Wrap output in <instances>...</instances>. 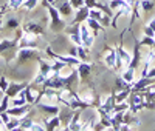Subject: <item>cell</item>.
I'll return each instance as SVG.
<instances>
[{
    "label": "cell",
    "mask_w": 155,
    "mask_h": 131,
    "mask_svg": "<svg viewBox=\"0 0 155 131\" xmlns=\"http://www.w3.org/2000/svg\"><path fill=\"white\" fill-rule=\"evenodd\" d=\"M41 51L37 48H19L17 49V54H16V63L19 65H25L28 62H34L41 59Z\"/></svg>",
    "instance_id": "7a4b0ae2"
},
{
    "label": "cell",
    "mask_w": 155,
    "mask_h": 131,
    "mask_svg": "<svg viewBox=\"0 0 155 131\" xmlns=\"http://www.w3.org/2000/svg\"><path fill=\"white\" fill-rule=\"evenodd\" d=\"M20 122H22L20 117H14V116H11V120L5 125V128H6L8 131H11V129H19V128H20Z\"/></svg>",
    "instance_id": "603a6c76"
},
{
    "label": "cell",
    "mask_w": 155,
    "mask_h": 131,
    "mask_svg": "<svg viewBox=\"0 0 155 131\" xmlns=\"http://www.w3.org/2000/svg\"><path fill=\"white\" fill-rule=\"evenodd\" d=\"M8 85H9L8 79H6L5 76H2V77H0V89H2V91H5V93H6V88H8Z\"/></svg>",
    "instance_id": "4dcf8cb0"
},
{
    "label": "cell",
    "mask_w": 155,
    "mask_h": 131,
    "mask_svg": "<svg viewBox=\"0 0 155 131\" xmlns=\"http://www.w3.org/2000/svg\"><path fill=\"white\" fill-rule=\"evenodd\" d=\"M74 111H76V110H73V108H70V107H65V110H61V111H59V117H61V122H62L64 126H67V125L70 123Z\"/></svg>",
    "instance_id": "d6986e66"
},
{
    "label": "cell",
    "mask_w": 155,
    "mask_h": 131,
    "mask_svg": "<svg viewBox=\"0 0 155 131\" xmlns=\"http://www.w3.org/2000/svg\"><path fill=\"white\" fill-rule=\"evenodd\" d=\"M79 36H81V42H82V45H84L87 49H90V48L93 46L96 34L93 33V30L90 28V26H88L85 22L79 23Z\"/></svg>",
    "instance_id": "277c9868"
},
{
    "label": "cell",
    "mask_w": 155,
    "mask_h": 131,
    "mask_svg": "<svg viewBox=\"0 0 155 131\" xmlns=\"http://www.w3.org/2000/svg\"><path fill=\"white\" fill-rule=\"evenodd\" d=\"M37 3H39V0H25V2L20 5V9H28V11H31V9H34V8L37 6Z\"/></svg>",
    "instance_id": "4316f807"
},
{
    "label": "cell",
    "mask_w": 155,
    "mask_h": 131,
    "mask_svg": "<svg viewBox=\"0 0 155 131\" xmlns=\"http://www.w3.org/2000/svg\"><path fill=\"white\" fill-rule=\"evenodd\" d=\"M153 43H155V37H149V36H144V34H143V39L140 40L141 46H147V48H153Z\"/></svg>",
    "instance_id": "484cf974"
},
{
    "label": "cell",
    "mask_w": 155,
    "mask_h": 131,
    "mask_svg": "<svg viewBox=\"0 0 155 131\" xmlns=\"http://www.w3.org/2000/svg\"><path fill=\"white\" fill-rule=\"evenodd\" d=\"M147 26H149V28H150V30H153V31H155V17H152V19L149 20V23H147Z\"/></svg>",
    "instance_id": "e575fe53"
},
{
    "label": "cell",
    "mask_w": 155,
    "mask_h": 131,
    "mask_svg": "<svg viewBox=\"0 0 155 131\" xmlns=\"http://www.w3.org/2000/svg\"><path fill=\"white\" fill-rule=\"evenodd\" d=\"M153 83H155V77H141L138 82H134L130 85V88L132 91H144Z\"/></svg>",
    "instance_id": "4fadbf2b"
},
{
    "label": "cell",
    "mask_w": 155,
    "mask_h": 131,
    "mask_svg": "<svg viewBox=\"0 0 155 131\" xmlns=\"http://www.w3.org/2000/svg\"><path fill=\"white\" fill-rule=\"evenodd\" d=\"M30 110H31V105H30V103H27V105H20V107H9V108L6 110V113H8L9 116L20 117V119H22V117L28 116Z\"/></svg>",
    "instance_id": "7c38bea8"
},
{
    "label": "cell",
    "mask_w": 155,
    "mask_h": 131,
    "mask_svg": "<svg viewBox=\"0 0 155 131\" xmlns=\"http://www.w3.org/2000/svg\"><path fill=\"white\" fill-rule=\"evenodd\" d=\"M36 105H37V108L41 110L42 113L50 114V116H56V114H59V111H61V108L58 107V103H51V102H42V100H39Z\"/></svg>",
    "instance_id": "8fae6325"
},
{
    "label": "cell",
    "mask_w": 155,
    "mask_h": 131,
    "mask_svg": "<svg viewBox=\"0 0 155 131\" xmlns=\"http://www.w3.org/2000/svg\"><path fill=\"white\" fill-rule=\"evenodd\" d=\"M27 82H20V83H16V82H9V85H8V88H6V96L8 97H16L19 93H20V91H23L25 88H27Z\"/></svg>",
    "instance_id": "5bb4252c"
},
{
    "label": "cell",
    "mask_w": 155,
    "mask_h": 131,
    "mask_svg": "<svg viewBox=\"0 0 155 131\" xmlns=\"http://www.w3.org/2000/svg\"><path fill=\"white\" fill-rule=\"evenodd\" d=\"M146 77H155V67H150L146 73Z\"/></svg>",
    "instance_id": "836d02e7"
},
{
    "label": "cell",
    "mask_w": 155,
    "mask_h": 131,
    "mask_svg": "<svg viewBox=\"0 0 155 131\" xmlns=\"http://www.w3.org/2000/svg\"><path fill=\"white\" fill-rule=\"evenodd\" d=\"M22 30H23V33H27V34H34V36H44V33H45L44 25H41L39 22H36V20H28V22H25V23L22 25Z\"/></svg>",
    "instance_id": "8992f818"
},
{
    "label": "cell",
    "mask_w": 155,
    "mask_h": 131,
    "mask_svg": "<svg viewBox=\"0 0 155 131\" xmlns=\"http://www.w3.org/2000/svg\"><path fill=\"white\" fill-rule=\"evenodd\" d=\"M92 70H93L92 63L81 60L79 65H76V71H78V76H79V80L81 82H87L90 79V74H92Z\"/></svg>",
    "instance_id": "9c48e42d"
},
{
    "label": "cell",
    "mask_w": 155,
    "mask_h": 131,
    "mask_svg": "<svg viewBox=\"0 0 155 131\" xmlns=\"http://www.w3.org/2000/svg\"><path fill=\"white\" fill-rule=\"evenodd\" d=\"M143 34H144V36H149V37H155V31H153V30H150L147 25L143 28Z\"/></svg>",
    "instance_id": "d6a6232c"
},
{
    "label": "cell",
    "mask_w": 155,
    "mask_h": 131,
    "mask_svg": "<svg viewBox=\"0 0 155 131\" xmlns=\"http://www.w3.org/2000/svg\"><path fill=\"white\" fill-rule=\"evenodd\" d=\"M126 88H130V83L126 82L123 77H118L115 80V91H121V89H126Z\"/></svg>",
    "instance_id": "d4e9b609"
},
{
    "label": "cell",
    "mask_w": 155,
    "mask_h": 131,
    "mask_svg": "<svg viewBox=\"0 0 155 131\" xmlns=\"http://www.w3.org/2000/svg\"><path fill=\"white\" fill-rule=\"evenodd\" d=\"M37 46H39V36L27 34V33L22 34L17 45V48H37Z\"/></svg>",
    "instance_id": "52a82bcc"
},
{
    "label": "cell",
    "mask_w": 155,
    "mask_h": 131,
    "mask_svg": "<svg viewBox=\"0 0 155 131\" xmlns=\"http://www.w3.org/2000/svg\"><path fill=\"white\" fill-rule=\"evenodd\" d=\"M135 73H137V70H134V68H130V67H127V68H124L123 71H121V77L124 79L126 82H129V83H134L135 82Z\"/></svg>",
    "instance_id": "ffe728a7"
},
{
    "label": "cell",
    "mask_w": 155,
    "mask_h": 131,
    "mask_svg": "<svg viewBox=\"0 0 155 131\" xmlns=\"http://www.w3.org/2000/svg\"><path fill=\"white\" fill-rule=\"evenodd\" d=\"M3 96H5V91H2V89H0V102H2V99H3Z\"/></svg>",
    "instance_id": "74e56055"
},
{
    "label": "cell",
    "mask_w": 155,
    "mask_h": 131,
    "mask_svg": "<svg viewBox=\"0 0 155 131\" xmlns=\"http://www.w3.org/2000/svg\"><path fill=\"white\" fill-rule=\"evenodd\" d=\"M134 49H132V59H130V63H129V67L134 68V70H138L140 67V63L143 62V56H141V45H140V40L138 39H134Z\"/></svg>",
    "instance_id": "ba28073f"
},
{
    "label": "cell",
    "mask_w": 155,
    "mask_h": 131,
    "mask_svg": "<svg viewBox=\"0 0 155 131\" xmlns=\"http://www.w3.org/2000/svg\"><path fill=\"white\" fill-rule=\"evenodd\" d=\"M3 25L6 26L8 30H17L19 25H20V22H19V19H16V17H8Z\"/></svg>",
    "instance_id": "cb8c5ba5"
},
{
    "label": "cell",
    "mask_w": 155,
    "mask_h": 131,
    "mask_svg": "<svg viewBox=\"0 0 155 131\" xmlns=\"http://www.w3.org/2000/svg\"><path fill=\"white\" fill-rule=\"evenodd\" d=\"M152 9H155V0H140V11H143V14H147Z\"/></svg>",
    "instance_id": "44dd1931"
},
{
    "label": "cell",
    "mask_w": 155,
    "mask_h": 131,
    "mask_svg": "<svg viewBox=\"0 0 155 131\" xmlns=\"http://www.w3.org/2000/svg\"><path fill=\"white\" fill-rule=\"evenodd\" d=\"M5 9H6V6H2V8H0V17L5 14Z\"/></svg>",
    "instance_id": "d590c367"
},
{
    "label": "cell",
    "mask_w": 155,
    "mask_h": 131,
    "mask_svg": "<svg viewBox=\"0 0 155 131\" xmlns=\"http://www.w3.org/2000/svg\"><path fill=\"white\" fill-rule=\"evenodd\" d=\"M70 3H71V6L76 11V9H79L81 6H84V0H70Z\"/></svg>",
    "instance_id": "1f68e13d"
},
{
    "label": "cell",
    "mask_w": 155,
    "mask_h": 131,
    "mask_svg": "<svg viewBox=\"0 0 155 131\" xmlns=\"http://www.w3.org/2000/svg\"><path fill=\"white\" fill-rule=\"evenodd\" d=\"M33 125H34L33 119H23V117H22V122H20V128L19 129H30L31 131Z\"/></svg>",
    "instance_id": "f1b7e54d"
},
{
    "label": "cell",
    "mask_w": 155,
    "mask_h": 131,
    "mask_svg": "<svg viewBox=\"0 0 155 131\" xmlns=\"http://www.w3.org/2000/svg\"><path fill=\"white\" fill-rule=\"evenodd\" d=\"M85 23L90 26V28H92L93 30V33L95 34H98L99 31H102V30H106V26H102L98 20H95V19H92V17H88L87 20H85Z\"/></svg>",
    "instance_id": "7402d4cb"
},
{
    "label": "cell",
    "mask_w": 155,
    "mask_h": 131,
    "mask_svg": "<svg viewBox=\"0 0 155 131\" xmlns=\"http://www.w3.org/2000/svg\"><path fill=\"white\" fill-rule=\"evenodd\" d=\"M2 26H3V22H2V20H0V30H2Z\"/></svg>",
    "instance_id": "f35d334b"
},
{
    "label": "cell",
    "mask_w": 155,
    "mask_h": 131,
    "mask_svg": "<svg viewBox=\"0 0 155 131\" xmlns=\"http://www.w3.org/2000/svg\"><path fill=\"white\" fill-rule=\"evenodd\" d=\"M45 52H47V56H50L53 60H59V62H64V63H70V65H73V67H76V65L81 63V59L79 57H74V56H70V54H65V56L59 54V52H54L50 46L45 48Z\"/></svg>",
    "instance_id": "5b68a950"
},
{
    "label": "cell",
    "mask_w": 155,
    "mask_h": 131,
    "mask_svg": "<svg viewBox=\"0 0 155 131\" xmlns=\"http://www.w3.org/2000/svg\"><path fill=\"white\" fill-rule=\"evenodd\" d=\"M104 65L110 70H116V48H104Z\"/></svg>",
    "instance_id": "30bf717a"
},
{
    "label": "cell",
    "mask_w": 155,
    "mask_h": 131,
    "mask_svg": "<svg viewBox=\"0 0 155 131\" xmlns=\"http://www.w3.org/2000/svg\"><path fill=\"white\" fill-rule=\"evenodd\" d=\"M37 63H39V71H37L36 77L33 79V83L34 85H42L48 79V76L53 73V63H50V60L42 59V57L37 60Z\"/></svg>",
    "instance_id": "3957f363"
},
{
    "label": "cell",
    "mask_w": 155,
    "mask_h": 131,
    "mask_svg": "<svg viewBox=\"0 0 155 131\" xmlns=\"http://www.w3.org/2000/svg\"><path fill=\"white\" fill-rule=\"evenodd\" d=\"M88 14H90V8H87L85 5L81 6L79 9L74 11V17H73V23H82L88 19Z\"/></svg>",
    "instance_id": "9a60e30c"
},
{
    "label": "cell",
    "mask_w": 155,
    "mask_h": 131,
    "mask_svg": "<svg viewBox=\"0 0 155 131\" xmlns=\"http://www.w3.org/2000/svg\"><path fill=\"white\" fill-rule=\"evenodd\" d=\"M84 5L87 8L92 9V8H98L99 6V2H98V0H84Z\"/></svg>",
    "instance_id": "f546056e"
},
{
    "label": "cell",
    "mask_w": 155,
    "mask_h": 131,
    "mask_svg": "<svg viewBox=\"0 0 155 131\" xmlns=\"http://www.w3.org/2000/svg\"><path fill=\"white\" fill-rule=\"evenodd\" d=\"M109 8L112 11H130L132 9V6L129 5L126 0H110Z\"/></svg>",
    "instance_id": "ac0fdd59"
},
{
    "label": "cell",
    "mask_w": 155,
    "mask_h": 131,
    "mask_svg": "<svg viewBox=\"0 0 155 131\" xmlns=\"http://www.w3.org/2000/svg\"><path fill=\"white\" fill-rule=\"evenodd\" d=\"M44 123H45L44 126H45V129H47V131H54V129H59V128H61V125H62L59 114H56V116H50V119H47Z\"/></svg>",
    "instance_id": "2e32d148"
},
{
    "label": "cell",
    "mask_w": 155,
    "mask_h": 131,
    "mask_svg": "<svg viewBox=\"0 0 155 131\" xmlns=\"http://www.w3.org/2000/svg\"><path fill=\"white\" fill-rule=\"evenodd\" d=\"M56 8L59 9V12H61L62 17H71V16L74 14V8L71 6L70 0H64V2H62L61 5H58Z\"/></svg>",
    "instance_id": "e0dca14e"
},
{
    "label": "cell",
    "mask_w": 155,
    "mask_h": 131,
    "mask_svg": "<svg viewBox=\"0 0 155 131\" xmlns=\"http://www.w3.org/2000/svg\"><path fill=\"white\" fill-rule=\"evenodd\" d=\"M9 105H11V97H8V96L5 94L3 99H2V102H0V113L6 111V110L9 108Z\"/></svg>",
    "instance_id": "83f0119b"
},
{
    "label": "cell",
    "mask_w": 155,
    "mask_h": 131,
    "mask_svg": "<svg viewBox=\"0 0 155 131\" xmlns=\"http://www.w3.org/2000/svg\"><path fill=\"white\" fill-rule=\"evenodd\" d=\"M42 5L47 8L48 11V17H50V30L53 31V33H61V31H65L67 28V25L65 22H64V17L61 16V12L59 9L56 8V5L53 3H50L48 0H42Z\"/></svg>",
    "instance_id": "6da1fadb"
},
{
    "label": "cell",
    "mask_w": 155,
    "mask_h": 131,
    "mask_svg": "<svg viewBox=\"0 0 155 131\" xmlns=\"http://www.w3.org/2000/svg\"><path fill=\"white\" fill-rule=\"evenodd\" d=\"M126 2H127L129 5H130V6H134V5H135V2H137V0H126Z\"/></svg>",
    "instance_id": "8d00e7d4"
},
{
    "label": "cell",
    "mask_w": 155,
    "mask_h": 131,
    "mask_svg": "<svg viewBox=\"0 0 155 131\" xmlns=\"http://www.w3.org/2000/svg\"><path fill=\"white\" fill-rule=\"evenodd\" d=\"M0 8H2V6H0Z\"/></svg>",
    "instance_id": "60d3db41"
},
{
    "label": "cell",
    "mask_w": 155,
    "mask_h": 131,
    "mask_svg": "<svg viewBox=\"0 0 155 131\" xmlns=\"http://www.w3.org/2000/svg\"><path fill=\"white\" fill-rule=\"evenodd\" d=\"M153 49H155V43H153Z\"/></svg>",
    "instance_id": "ab89813d"
}]
</instances>
